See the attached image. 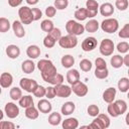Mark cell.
Returning a JSON list of instances; mask_svg holds the SVG:
<instances>
[{
	"label": "cell",
	"instance_id": "obj_35",
	"mask_svg": "<svg viewBox=\"0 0 129 129\" xmlns=\"http://www.w3.org/2000/svg\"><path fill=\"white\" fill-rule=\"evenodd\" d=\"M114 103H115L116 108H117V110H118V112H119L120 115L124 114L127 111V103L124 100H117Z\"/></svg>",
	"mask_w": 129,
	"mask_h": 129
},
{
	"label": "cell",
	"instance_id": "obj_45",
	"mask_svg": "<svg viewBox=\"0 0 129 129\" xmlns=\"http://www.w3.org/2000/svg\"><path fill=\"white\" fill-rule=\"evenodd\" d=\"M69 6V0H54V7L57 10H63Z\"/></svg>",
	"mask_w": 129,
	"mask_h": 129
},
{
	"label": "cell",
	"instance_id": "obj_56",
	"mask_svg": "<svg viewBox=\"0 0 129 129\" xmlns=\"http://www.w3.org/2000/svg\"><path fill=\"white\" fill-rule=\"evenodd\" d=\"M23 0H8V4L11 7H17L22 3Z\"/></svg>",
	"mask_w": 129,
	"mask_h": 129
},
{
	"label": "cell",
	"instance_id": "obj_39",
	"mask_svg": "<svg viewBox=\"0 0 129 129\" xmlns=\"http://www.w3.org/2000/svg\"><path fill=\"white\" fill-rule=\"evenodd\" d=\"M86 8L90 11H97L99 10L100 6H99V3L96 1V0H87L86 2Z\"/></svg>",
	"mask_w": 129,
	"mask_h": 129
},
{
	"label": "cell",
	"instance_id": "obj_9",
	"mask_svg": "<svg viewBox=\"0 0 129 129\" xmlns=\"http://www.w3.org/2000/svg\"><path fill=\"white\" fill-rule=\"evenodd\" d=\"M97 44H98L97 39L94 36H89L83 40L81 46L84 51H92L97 47Z\"/></svg>",
	"mask_w": 129,
	"mask_h": 129
},
{
	"label": "cell",
	"instance_id": "obj_13",
	"mask_svg": "<svg viewBox=\"0 0 129 129\" xmlns=\"http://www.w3.org/2000/svg\"><path fill=\"white\" fill-rule=\"evenodd\" d=\"M37 109L39 110V112H41L43 114H47V113H50V111L52 109V106H51V103L48 100L41 99L37 103Z\"/></svg>",
	"mask_w": 129,
	"mask_h": 129
},
{
	"label": "cell",
	"instance_id": "obj_5",
	"mask_svg": "<svg viewBox=\"0 0 129 129\" xmlns=\"http://www.w3.org/2000/svg\"><path fill=\"white\" fill-rule=\"evenodd\" d=\"M100 52L102 55L104 56H109V55H112L113 54V51L115 49V46H114V42L113 40L109 39V38H105L101 41L100 43Z\"/></svg>",
	"mask_w": 129,
	"mask_h": 129
},
{
	"label": "cell",
	"instance_id": "obj_53",
	"mask_svg": "<svg viewBox=\"0 0 129 129\" xmlns=\"http://www.w3.org/2000/svg\"><path fill=\"white\" fill-rule=\"evenodd\" d=\"M56 13V8L54 6H48L45 8V15L48 17V18H51L55 15Z\"/></svg>",
	"mask_w": 129,
	"mask_h": 129
},
{
	"label": "cell",
	"instance_id": "obj_40",
	"mask_svg": "<svg viewBox=\"0 0 129 129\" xmlns=\"http://www.w3.org/2000/svg\"><path fill=\"white\" fill-rule=\"evenodd\" d=\"M55 42H56V40H55L52 36H50L48 33H47V35L43 38V45H44L45 47H47V48L53 47L54 44H55Z\"/></svg>",
	"mask_w": 129,
	"mask_h": 129
},
{
	"label": "cell",
	"instance_id": "obj_42",
	"mask_svg": "<svg viewBox=\"0 0 129 129\" xmlns=\"http://www.w3.org/2000/svg\"><path fill=\"white\" fill-rule=\"evenodd\" d=\"M87 112H88L89 116H91V117H97V116L100 114L99 107H98L97 105H95V104L90 105V106L88 107V109H87Z\"/></svg>",
	"mask_w": 129,
	"mask_h": 129
},
{
	"label": "cell",
	"instance_id": "obj_59",
	"mask_svg": "<svg viewBox=\"0 0 129 129\" xmlns=\"http://www.w3.org/2000/svg\"><path fill=\"white\" fill-rule=\"evenodd\" d=\"M125 121H126V124L129 126V112L126 114V117H125Z\"/></svg>",
	"mask_w": 129,
	"mask_h": 129
},
{
	"label": "cell",
	"instance_id": "obj_48",
	"mask_svg": "<svg viewBox=\"0 0 129 129\" xmlns=\"http://www.w3.org/2000/svg\"><path fill=\"white\" fill-rule=\"evenodd\" d=\"M119 37L121 38H129V23H126L121 30L119 31Z\"/></svg>",
	"mask_w": 129,
	"mask_h": 129
},
{
	"label": "cell",
	"instance_id": "obj_57",
	"mask_svg": "<svg viewBox=\"0 0 129 129\" xmlns=\"http://www.w3.org/2000/svg\"><path fill=\"white\" fill-rule=\"evenodd\" d=\"M123 60H124V64L129 68V53H127V54L123 57Z\"/></svg>",
	"mask_w": 129,
	"mask_h": 129
},
{
	"label": "cell",
	"instance_id": "obj_18",
	"mask_svg": "<svg viewBox=\"0 0 129 129\" xmlns=\"http://www.w3.org/2000/svg\"><path fill=\"white\" fill-rule=\"evenodd\" d=\"M40 48L35 45V44H32V45H29L27 48H26V54L29 58H37L39 55H40Z\"/></svg>",
	"mask_w": 129,
	"mask_h": 129
},
{
	"label": "cell",
	"instance_id": "obj_16",
	"mask_svg": "<svg viewBox=\"0 0 129 129\" xmlns=\"http://www.w3.org/2000/svg\"><path fill=\"white\" fill-rule=\"evenodd\" d=\"M116 93L117 92H116V89L115 88L110 87V88L106 89L104 91V93H103V100H104V102H106L108 104L114 102L115 97H116Z\"/></svg>",
	"mask_w": 129,
	"mask_h": 129
},
{
	"label": "cell",
	"instance_id": "obj_50",
	"mask_svg": "<svg viewBox=\"0 0 129 129\" xmlns=\"http://www.w3.org/2000/svg\"><path fill=\"white\" fill-rule=\"evenodd\" d=\"M55 96H56V94H55V88L52 87V86H48V87L46 88L45 97H46L47 99H53Z\"/></svg>",
	"mask_w": 129,
	"mask_h": 129
},
{
	"label": "cell",
	"instance_id": "obj_22",
	"mask_svg": "<svg viewBox=\"0 0 129 129\" xmlns=\"http://www.w3.org/2000/svg\"><path fill=\"white\" fill-rule=\"evenodd\" d=\"M21 70L25 74H31L35 70V63L31 59H26L21 64Z\"/></svg>",
	"mask_w": 129,
	"mask_h": 129
},
{
	"label": "cell",
	"instance_id": "obj_55",
	"mask_svg": "<svg viewBox=\"0 0 129 129\" xmlns=\"http://www.w3.org/2000/svg\"><path fill=\"white\" fill-rule=\"evenodd\" d=\"M32 10V14H33V18H34V21L36 20H39L42 16V12L39 8H31Z\"/></svg>",
	"mask_w": 129,
	"mask_h": 129
},
{
	"label": "cell",
	"instance_id": "obj_36",
	"mask_svg": "<svg viewBox=\"0 0 129 129\" xmlns=\"http://www.w3.org/2000/svg\"><path fill=\"white\" fill-rule=\"evenodd\" d=\"M109 76L108 69H96L95 70V77L99 80H104Z\"/></svg>",
	"mask_w": 129,
	"mask_h": 129
},
{
	"label": "cell",
	"instance_id": "obj_54",
	"mask_svg": "<svg viewBox=\"0 0 129 129\" xmlns=\"http://www.w3.org/2000/svg\"><path fill=\"white\" fill-rule=\"evenodd\" d=\"M0 128L1 129H14L15 128V124L10 122V121H1L0 122Z\"/></svg>",
	"mask_w": 129,
	"mask_h": 129
},
{
	"label": "cell",
	"instance_id": "obj_15",
	"mask_svg": "<svg viewBox=\"0 0 129 129\" xmlns=\"http://www.w3.org/2000/svg\"><path fill=\"white\" fill-rule=\"evenodd\" d=\"M41 73V78H42V80L44 81V82H48V80L49 79H51L54 75H56L57 74V72H56V68L54 67V64H51L50 67H48L47 69H45L44 71H42V72H40Z\"/></svg>",
	"mask_w": 129,
	"mask_h": 129
},
{
	"label": "cell",
	"instance_id": "obj_21",
	"mask_svg": "<svg viewBox=\"0 0 129 129\" xmlns=\"http://www.w3.org/2000/svg\"><path fill=\"white\" fill-rule=\"evenodd\" d=\"M62 128L64 129H77L79 127V121L77 118H68L62 121Z\"/></svg>",
	"mask_w": 129,
	"mask_h": 129
},
{
	"label": "cell",
	"instance_id": "obj_11",
	"mask_svg": "<svg viewBox=\"0 0 129 129\" xmlns=\"http://www.w3.org/2000/svg\"><path fill=\"white\" fill-rule=\"evenodd\" d=\"M12 29L16 37L21 38L25 35V30L23 28V23L20 20H14L12 23Z\"/></svg>",
	"mask_w": 129,
	"mask_h": 129
},
{
	"label": "cell",
	"instance_id": "obj_44",
	"mask_svg": "<svg viewBox=\"0 0 129 129\" xmlns=\"http://www.w3.org/2000/svg\"><path fill=\"white\" fill-rule=\"evenodd\" d=\"M128 5H129L128 0H116L115 2L116 8L120 11H125L128 8Z\"/></svg>",
	"mask_w": 129,
	"mask_h": 129
},
{
	"label": "cell",
	"instance_id": "obj_37",
	"mask_svg": "<svg viewBox=\"0 0 129 129\" xmlns=\"http://www.w3.org/2000/svg\"><path fill=\"white\" fill-rule=\"evenodd\" d=\"M62 82H63V76L57 73V74H56V75H54L51 79H49L47 83L51 84L52 86H57V85L62 84Z\"/></svg>",
	"mask_w": 129,
	"mask_h": 129
},
{
	"label": "cell",
	"instance_id": "obj_46",
	"mask_svg": "<svg viewBox=\"0 0 129 129\" xmlns=\"http://www.w3.org/2000/svg\"><path fill=\"white\" fill-rule=\"evenodd\" d=\"M45 94H46V88H44L43 86H39L36 88V90L33 92V95L34 97L36 98H42V97H45Z\"/></svg>",
	"mask_w": 129,
	"mask_h": 129
},
{
	"label": "cell",
	"instance_id": "obj_61",
	"mask_svg": "<svg viewBox=\"0 0 129 129\" xmlns=\"http://www.w3.org/2000/svg\"><path fill=\"white\" fill-rule=\"evenodd\" d=\"M127 98L129 99V91H128V94H127Z\"/></svg>",
	"mask_w": 129,
	"mask_h": 129
},
{
	"label": "cell",
	"instance_id": "obj_41",
	"mask_svg": "<svg viewBox=\"0 0 129 129\" xmlns=\"http://www.w3.org/2000/svg\"><path fill=\"white\" fill-rule=\"evenodd\" d=\"M51 64H53V63H52V61L49 60V59H40V60L37 62V69H38L40 72H42V71H44L45 69H47L48 67H50Z\"/></svg>",
	"mask_w": 129,
	"mask_h": 129
},
{
	"label": "cell",
	"instance_id": "obj_12",
	"mask_svg": "<svg viewBox=\"0 0 129 129\" xmlns=\"http://www.w3.org/2000/svg\"><path fill=\"white\" fill-rule=\"evenodd\" d=\"M66 78H67L68 83L72 86V85H74V84H76L80 81V73L76 69H71V70L68 71Z\"/></svg>",
	"mask_w": 129,
	"mask_h": 129
},
{
	"label": "cell",
	"instance_id": "obj_33",
	"mask_svg": "<svg viewBox=\"0 0 129 129\" xmlns=\"http://www.w3.org/2000/svg\"><path fill=\"white\" fill-rule=\"evenodd\" d=\"M11 27V24L9 22V20L5 17H1L0 18V32L4 33L7 32Z\"/></svg>",
	"mask_w": 129,
	"mask_h": 129
},
{
	"label": "cell",
	"instance_id": "obj_30",
	"mask_svg": "<svg viewBox=\"0 0 129 129\" xmlns=\"http://www.w3.org/2000/svg\"><path fill=\"white\" fill-rule=\"evenodd\" d=\"M9 96H10V98H11L13 101H19L20 98L22 97V91H21V89L18 88V87H13V88L10 89Z\"/></svg>",
	"mask_w": 129,
	"mask_h": 129
},
{
	"label": "cell",
	"instance_id": "obj_26",
	"mask_svg": "<svg viewBox=\"0 0 129 129\" xmlns=\"http://www.w3.org/2000/svg\"><path fill=\"white\" fill-rule=\"evenodd\" d=\"M61 122V115L57 112H52L48 116V123L52 126H57Z\"/></svg>",
	"mask_w": 129,
	"mask_h": 129
},
{
	"label": "cell",
	"instance_id": "obj_17",
	"mask_svg": "<svg viewBox=\"0 0 129 129\" xmlns=\"http://www.w3.org/2000/svg\"><path fill=\"white\" fill-rule=\"evenodd\" d=\"M6 54L9 58L15 59L20 55V48L15 44H10L6 47Z\"/></svg>",
	"mask_w": 129,
	"mask_h": 129
},
{
	"label": "cell",
	"instance_id": "obj_60",
	"mask_svg": "<svg viewBox=\"0 0 129 129\" xmlns=\"http://www.w3.org/2000/svg\"><path fill=\"white\" fill-rule=\"evenodd\" d=\"M0 113H1V114H0V120L2 121V120H3V116H4V115H3V111H0Z\"/></svg>",
	"mask_w": 129,
	"mask_h": 129
},
{
	"label": "cell",
	"instance_id": "obj_43",
	"mask_svg": "<svg viewBox=\"0 0 129 129\" xmlns=\"http://www.w3.org/2000/svg\"><path fill=\"white\" fill-rule=\"evenodd\" d=\"M90 128H93V129H105L103 122L101 121V119L98 116L92 121V123L90 124Z\"/></svg>",
	"mask_w": 129,
	"mask_h": 129
},
{
	"label": "cell",
	"instance_id": "obj_2",
	"mask_svg": "<svg viewBox=\"0 0 129 129\" xmlns=\"http://www.w3.org/2000/svg\"><path fill=\"white\" fill-rule=\"evenodd\" d=\"M101 28L107 33H114L119 29V22L116 18H106L102 21Z\"/></svg>",
	"mask_w": 129,
	"mask_h": 129
},
{
	"label": "cell",
	"instance_id": "obj_47",
	"mask_svg": "<svg viewBox=\"0 0 129 129\" xmlns=\"http://www.w3.org/2000/svg\"><path fill=\"white\" fill-rule=\"evenodd\" d=\"M117 50L120 53H126L129 50V43L126 41H121L117 44Z\"/></svg>",
	"mask_w": 129,
	"mask_h": 129
},
{
	"label": "cell",
	"instance_id": "obj_49",
	"mask_svg": "<svg viewBox=\"0 0 129 129\" xmlns=\"http://www.w3.org/2000/svg\"><path fill=\"white\" fill-rule=\"evenodd\" d=\"M48 34L50 35V36H52L56 41H58L59 40V38L61 37V31H60V29L59 28H53L50 32H48Z\"/></svg>",
	"mask_w": 129,
	"mask_h": 129
},
{
	"label": "cell",
	"instance_id": "obj_4",
	"mask_svg": "<svg viewBox=\"0 0 129 129\" xmlns=\"http://www.w3.org/2000/svg\"><path fill=\"white\" fill-rule=\"evenodd\" d=\"M58 44L62 48H74L78 44V39L76 35L68 34L64 36H61L58 40Z\"/></svg>",
	"mask_w": 129,
	"mask_h": 129
},
{
	"label": "cell",
	"instance_id": "obj_62",
	"mask_svg": "<svg viewBox=\"0 0 129 129\" xmlns=\"http://www.w3.org/2000/svg\"><path fill=\"white\" fill-rule=\"evenodd\" d=\"M128 76H129V68H128Z\"/></svg>",
	"mask_w": 129,
	"mask_h": 129
},
{
	"label": "cell",
	"instance_id": "obj_8",
	"mask_svg": "<svg viewBox=\"0 0 129 129\" xmlns=\"http://www.w3.org/2000/svg\"><path fill=\"white\" fill-rule=\"evenodd\" d=\"M72 90L78 97H85L88 94L89 88L85 83L79 81L78 83L72 85Z\"/></svg>",
	"mask_w": 129,
	"mask_h": 129
},
{
	"label": "cell",
	"instance_id": "obj_38",
	"mask_svg": "<svg viewBox=\"0 0 129 129\" xmlns=\"http://www.w3.org/2000/svg\"><path fill=\"white\" fill-rule=\"evenodd\" d=\"M107 111H108L109 115H110L111 117H113V118H116V117L120 116V114H119V112H118V110H117L116 105H115V103H114V102L109 103L108 108H107Z\"/></svg>",
	"mask_w": 129,
	"mask_h": 129
},
{
	"label": "cell",
	"instance_id": "obj_23",
	"mask_svg": "<svg viewBox=\"0 0 129 129\" xmlns=\"http://www.w3.org/2000/svg\"><path fill=\"white\" fill-rule=\"evenodd\" d=\"M38 109L37 108H35L34 107V105L33 106H30V107H28V108H25V116L28 118V119H30V120H35V119H37L38 118V115H39V113H38Z\"/></svg>",
	"mask_w": 129,
	"mask_h": 129
},
{
	"label": "cell",
	"instance_id": "obj_19",
	"mask_svg": "<svg viewBox=\"0 0 129 129\" xmlns=\"http://www.w3.org/2000/svg\"><path fill=\"white\" fill-rule=\"evenodd\" d=\"M99 10H100L101 15H103V16H111L114 13V7H113V5L111 3H108V2L103 3L100 6Z\"/></svg>",
	"mask_w": 129,
	"mask_h": 129
},
{
	"label": "cell",
	"instance_id": "obj_10",
	"mask_svg": "<svg viewBox=\"0 0 129 129\" xmlns=\"http://www.w3.org/2000/svg\"><path fill=\"white\" fill-rule=\"evenodd\" d=\"M54 88H55L56 97H59V98H68L71 96V94L73 92L72 87H70L68 85H63V84L54 86Z\"/></svg>",
	"mask_w": 129,
	"mask_h": 129
},
{
	"label": "cell",
	"instance_id": "obj_34",
	"mask_svg": "<svg viewBox=\"0 0 129 129\" xmlns=\"http://www.w3.org/2000/svg\"><path fill=\"white\" fill-rule=\"evenodd\" d=\"M80 68H81V70L83 71V72H90L91 70H92V67H93V63H92V61L90 60V59H88V58H84V59H82L81 61H80Z\"/></svg>",
	"mask_w": 129,
	"mask_h": 129
},
{
	"label": "cell",
	"instance_id": "obj_28",
	"mask_svg": "<svg viewBox=\"0 0 129 129\" xmlns=\"http://www.w3.org/2000/svg\"><path fill=\"white\" fill-rule=\"evenodd\" d=\"M19 106L22 108H28L30 106H33V99L31 96L26 95V96H22L19 100Z\"/></svg>",
	"mask_w": 129,
	"mask_h": 129
},
{
	"label": "cell",
	"instance_id": "obj_24",
	"mask_svg": "<svg viewBox=\"0 0 129 129\" xmlns=\"http://www.w3.org/2000/svg\"><path fill=\"white\" fill-rule=\"evenodd\" d=\"M60 62H61V66L66 69H71L74 64H75V58L73 55L71 54H66L61 57L60 59Z\"/></svg>",
	"mask_w": 129,
	"mask_h": 129
},
{
	"label": "cell",
	"instance_id": "obj_3",
	"mask_svg": "<svg viewBox=\"0 0 129 129\" xmlns=\"http://www.w3.org/2000/svg\"><path fill=\"white\" fill-rule=\"evenodd\" d=\"M18 16H19L20 21L23 24H30L32 21H34L32 10L28 6H22V7H20L19 10H18Z\"/></svg>",
	"mask_w": 129,
	"mask_h": 129
},
{
	"label": "cell",
	"instance_id": "obj_7",
	"mask_svg": "<svg viewBox=\"0 0 129 129\" xmlns=\"http://www.w3.org/2000/svg\"><path fill=\"white\" fill-rule=\"evenodd\" d=\"M4 112L8 118L14 119L19 115V108L16 104H14L12 102H8V103H6V105L4 107Z\"/></svg>",
	"mask_w": 129,
	"mask_h": 129
},
{
	"label": "cell",
	"instance_id": "obj_25",
	"mask_svg": "<svg viewBox=\"0 0 129 129\" xmlns=\"http://www.w3.org/2000/svg\"><path fill=\"white\" fill-rule=\"evenodd\" d=\"M110 63L112 66V68L114 69H119L124 64V60H123V56L119 55V54H115L111 57L110 59Z\"/></svg>",
	"mask_w": 129,
	"mask_h": 129
},
{
	"label": "cell",
	"instance_id": "obj_32",
	"mask_svg": "<svg viewBox=\"0 0 129 129\" xmlns=\"http://www.w3.org/2000/svg\"><path fill=\"white\" fill-rule=\"evenodd\" d=\"M40 28H41L42 31L48 33V32H50V31L54 28L53 22H52L51 20H49V19H44V20H42V22L40 23Z\"/></svg>",
	"mask_w": 129,
	"mask_h": 129
},
{
	"label": "cell",
	"instance_id": "obj_31",
	"mask_svg": "<svg viewBox=\"0 0 129 129\" xmlns=\"http://www.w3.org/2000/svg\"><path fill=\"white\" fill-rule=\"evenodd\" d=\"M75 18L79 21H83L88 17V9L87 8H79L78 10H76L75 12Z\"/></svg>",
	"mask_w": 129,
	"mask_h": 129
},
{
	"label": "cell",
	"instance_id": "obj_58",
	"mask_svg": "<svg viewBox=\"0 0 129 129\" xmlns=\"http://www.w3.org/2000/svg\"><path fill=\"white\" fill-rule=\"evenodd\" d=\"M25 1H26V3H27L28 5H35V4L38 3L39 0H25Z\"/></svg>",
	"mask_w": 129,
	"mask_h": 129
},
{
	"label": "cell",
	"instance_id": "obj_20",
	"mask_svg": "<svg viewBox=\"0 0 129 129\" xmlns=\"http://www.w3.org/2000/svg\"><path fill=\"white\" fill-rule=\"evenodd\" d=\"M75 109H76V105L74 102H66L64 104H62V106L60 108V112L62 115L69 116L72 113H74Z\"/></svg>",
	"mask_w": 129,
	"mask_h": 129
},
{
	"label": "cell",
	"instance_id": "obj_29",
	"mask_svg": "<svg viewBox=\"0 0 129 129\" xmlns=\"http://www.w3.org/2000/svg\"><path fill=\"white\" fill-rule=\"evenodd\" d=\"M118 89L121 93H126L129 91V79L121 78L118 81Z\"/></svg>",
	"mask_w": 129,
	"mask_h": 129
},
{
	"label": "cell",
	"instance_id": "obj_51",
	"mask_svg": "<svg viewBox=\"0 0 129 129\" xmlns=\"http://www.w3.org/2000/svg\"><path fill=\"white\" fill-rule=\"evenodd\" d=\"M95 66H96V69H106L107 68V63H106L105 59L102 58V57H97L96 58Z\"/></svg>",
	"mask_w": 129,
	"mask_h": 129
},
{
	"label": "cell",
	"instance_id": "obj_14",
	"mask_svg": "<svg viewBox=\"0 0 129 129\" xmlns=\"http://www.w3.org/2000/svg\"><path fill=\"white\" fill-rule=\"evenodd\" d=\"M13 83V77L9 73H2L0 76V85L3 89L9 88Z\"/></svg>",
	"mask_w": 129,
	"mask_h": 129
},
{
	"label": "cell",
	"instance_id": "obj_1",
	"mask_svg": "<svg viewBox=\"0 0 129 129\" xmlns=\"http://www.w3.org/2000/svg\"><path fill=\"white\" fill-rule=\"evenodd\" d=\"M66 30H67L68 34L78 36V35H82L86 29H85V26L83 24L77 22L76 20L71 19L66 24Z\"/></svg>",
	"mask_w": 129,
	"mask_h": 129
},
{
	"label": "cell",
	"instance_id": "obj_6",
	"mask_svg": "<svg viewBox=\"0 0 129 129\" xmlns=\"http://www.w3.org/2000/svg\"><path fill=\"white\" fill-rule=\"evenodd\" d=\"M19 86L21 89H23L24 91L28 92V93H33L36 88L38 87V84L36 81L32 80V79H28V78H22L19 82Z\"/></svg>",
	"mask_w": 129,
	"mask_h": 129
},
{
	"label": "cell",
	"instance_id": "obj_52",
	"mask_svg": "<svg viewBox=\"0 0 129 129\" xmlns=\"http://www.w3.org/2000/svg\"><path fill=\"white\" fill-rule=\"evenodd\" d=\"M98 117H99V118L101 119V121L103 122L105 128H108V127L110 126L111 121H110V118L108 117V115H106V114H99Z\"/></svg>",
	"mask_w": 129,
	"mask_h": 129
},
{
	"label": "cell",
	"instance_id": "obj_27",
	"mask_svg": "<svg viewBox=\"0 0 129 129\" xmlns=\"http://www.w3.org/2000/svg\"><path fill=\"white\" fill-rule=\"evenodd\" d=\"M85 29L88 31V32H91V33H94L96 32L98 29H99V22L95 19H91L89 20L86 25H85Z\"/></svg>",
	"mask_w": 129,
	"mask_h": 129
}]
</instances>
